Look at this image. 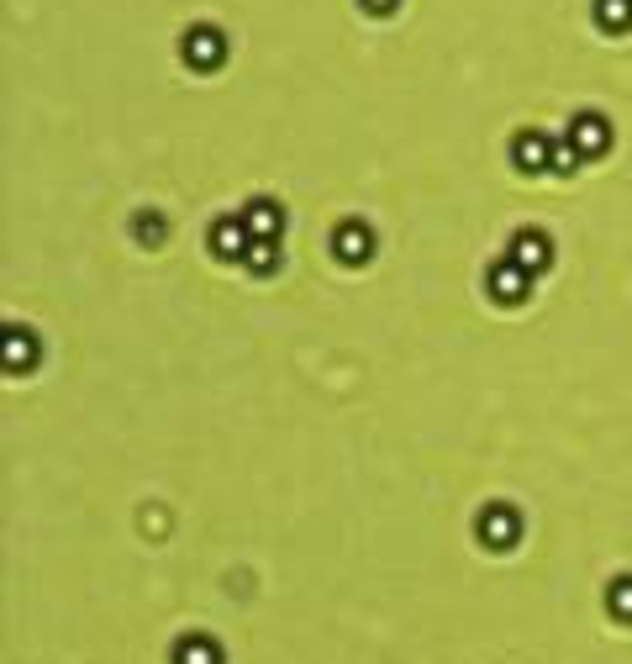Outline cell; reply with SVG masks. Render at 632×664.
Wrapping results in <instances>:
<instances>
[{"label":"cell","instance_id":"8","mask_svg":"<svg viewBox=\"0 0 632 664\" xmlns=\"http://www.w3.org/2000/svg\"><path fill=\"white\" fill-rule=\"evenodd\" d=\"M512 259L522 264L527 275H543V269H553V238L537 232V227H522L512 238Z\"/></svg>","mask_w":632,"mask_h":664},{"label":"cell","instance_id":"6","mask_svg":"<svg viewBox=\"0 0 632 664\" xmlns=\"http://www.w3.org/2000/svg\"><path fill=\"white\" fill-rule=\"evenodd\" d=\"M333 254L337 264H348V269H358V264L375 259V232L364 227V221H337L333 232Z\"/></svg>","mask_w":632,"mask_h":664},{"label":"cell","instance_id":"2","mask_svg":"<svg viewBox=\"0 0 632 664\" xmlns=\"http://www.w3.org/2000/svg\"><path fill=\"white\" fill-rule=\"evenodd\" d=\"M533 280H537V275H527V269H522V264L506 254L501 264H491V275H485V290H491L495 306H522L527 296H533Z\"/></svg>","mask_w":632,"mask_h":664},{"label":"cell","instance_id":"4","mask_svg":"<svg viewBox=\"0 0 632 664\" xmlns=\"http://www.w3.org/2000/svg\"><path fill=\"white\" fill-rule=\"evenodd\" d=\"M248 248H254V232H248L243 211H237V217H217V221H211V254H217V259L243 264V259H248Z\"/></svg>","mask_w":632,"mask_h":664},{"label":"cell","instance_id":"9","mask_svg":"<svg viewBox=\"0 0 632 664\" xmlns=\"http://www.w3.org/2000/svg\"><path fill=\"white\" fill-rule=\"evenodd\" d=\"M243 221H248L254 238H279L285 232V206L269 201V196H254V201L243 206Z\"/></svg>","mask_w":632,"mask_h":664},{"label":"cell","instance_id":"1","mask_svg":"<svg viewBox=\"0 0 632 664\" xmlns=\"http://www.w3.org/2000/svg\"><path fill=\"white\" fill-rule=\"evenodd\" d=\"M474 533H480V544L495 548V554H506V548H516V538H522V512L506 502H495L480 512V523H474Z\"/></svg>","mask_w":632,"mask_h":664},{"label":"cell","instance_id":"5","mask_svg":"<svg viewBox=\"0 0 632 664\" xmlns=\"http://www.w3.org/2000/svg\"><path fill=\"white\" fill-rule=\"evenodd\" d=\"M512 163L522 169V175H549L553 169V138L549 132H537V127L516 132L512 138Z\"/></svg>","mask_w":632,"mask_h":664},{"label":"cell","instance_id":"13","mask_svg":"<svg viewBox=\"0 0 632 664\" xmlns=\"http://www.w3.org/2000/svg\"><path fill=\"white\" fill-rule=\"evenodd\" d=\"M243 269H248V275H275V269H279V238H254Z\"/></svg>","mask_w":632,"mask_h":664},{"label":"cell","instance_id":"16","mask_svg":"<svg viewBox=\"0 0 632 664\" xmlns=\"http://www.w3.org/2000/svg\"><path fill=\"white\" fill-rule=\"evenodd\" d=\"M132 232H138L142 242H164V238H169V227H164V217H158V211H142V217L132 221Z\"/></svg>","mask_w":632,"mask_h":664},{"label":"cell","instance_id":"7","mask_svg":"<svg viewBox=\"0 0 632 664\" xmlns=\"http://www.w3.org/2000/svg\"><path fill=\"white\" fill-rule=\"evenodd\" d=\"M570 142L585 153V159H595V153L612 148V121L601 117V111H580V117L570 121Z\"/></svg>","mask_w":632,"mask_h":664},{"label":"cell","instance_id":"17","mask_svg":"<svg viewBox=\"0 0 632 664\" xmlns=\"http://www.w3.org/2000/svg\"><path fill=\"white\" fill-rule=\"evenodd\" d=\"M369 17H391V11H401V0H358Z\"/></svg>","mask_w":632,"mask_h":664},{"label":"cell","instance_id":"11","mask_svg":"<svg viewBox=\"0 0 632 664\" xmlns=\"http://www.w3.org/2000/svg\"><path fill=\"white\" fill-rule=\"evenodd\" d=\"M175 664H221L217 638H206V633H185V638L175 644Z\"/></svg>","mask_w":632,"mask_h":664},{"label":"cell","instance_id":"10","mask_svg":"<svg viewBox=\"0 0 632 664\" xmlns=\"http://www.w3.org/2000/svg\"><path fill=\"white\" fill-rule=\"evenodd\" d=\"M32 364H38V333L32 327H6V369L21 375Z\"/></svg>","mask_w":632,"mask_h":664},{"label":"cell","instance_id":"15","mask_svg":"<svg viewBox=\"0 0 632 664\" xmlns=\"http://www.w3.org/2000/svg\"><path fill=\"white\" fill-rule=\"evenodd\" d=\"M580 163H585V153L570 142V132H564V138H553V169H549V175H574Z\"/></svg>","mask_w":632,"mask_h":664},{"label":"cell","instance_id":"12","mask_svg":"<svg viewBox=\"0 0 632 664\" xmlns=\"http://www.w3.org/2000/svg\"><path fill=\"white\" fill-rule=\"evenodd\" d=\"M595 27L601 32H632V0H595Z\"/></svg>","mask_w":632,"mask_h":664},{"label":"cell","instance_id":"14","mask_svg":"<svg viewBox=\"0 0 632 664\" xmlns=\"http://www.w3.org/2000/svg\"><path fill=\"white\" fill-rule=\"evenodd\" d=\"M606 612L616 623H632V575H616L612 591H606Z\"/></svg>","mask_w":632,"mask_h":664},{"label":"cell","instance_id":"3","mask_svg":"<svg viewBox=\"0 0 632 664\" xmlns=\"http://www.w3.org/2000/svg\"><path fill=\"white\" fill-rule=\"evenodd\" d=\"M179 53H185L190 69H221V59H227V32H221V27H190L185 42H179Z\"/></svg>","mask_w":632,"mask_h":664}]
</instances>
